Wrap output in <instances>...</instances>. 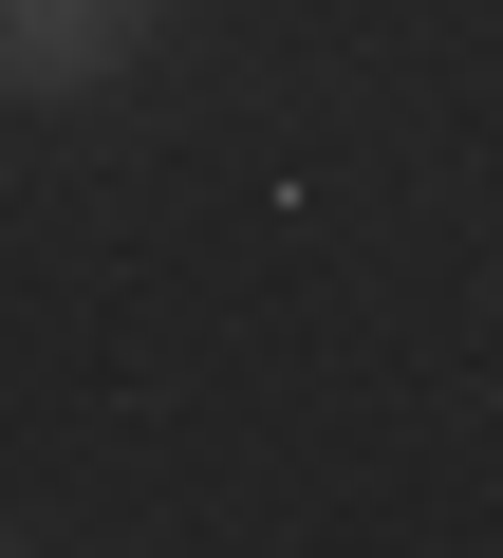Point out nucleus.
<instances>
[{
  "label": "nucleus",
  "mask_w": 503,
  "mask_h": 558,
  "mask_svg": "<svg viewBox=\"0 0 503 558\" xmlns=\"http://www.w3.org/2000/svg\"><path fill=\"white\" fill-rule=\"evenodd\" d=\"M149 38H168V0H0V75H20L38 112L57 94H112Z\"/></svg>",
  "instance_id": "1"
}]
</instances>
